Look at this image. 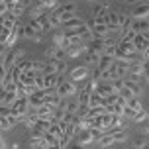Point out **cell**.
Here are the masks:
<instances>
[{
  "mask_svg": "<svg viewBox=\"0 0 149 149\" xmlns=\"http://www.w3.org/2000/svg\"><path fill=\"white\" fill-rule=\"evenodd\" d=\"M24 57H26V53H24L22 47H12V49H8V51L4 53V57H2L0 61H2V65H4L6 69H12L16 63H18L20 59H24Z\"/></svg>",
  "mask_w": 149,
  "mask_h": 149,
  "instance_id": "1",
  "label": "cell"
},
{
  "mask_svg": "<svg viewBox=\"0 0 149 149\" xmlns=\"http://www.w3.org/2000/svg\"><path fill=\"white\" fill-rule=\"evenodd\" d=\"M57 92H59L61 98H71V96H77V94H79L74 82H71V81H59V84H57Z\"/></svg>",
  "mask_w": 149,
  "mask_h": 149,
  "instance_id": "2",
  "label": "cell"
},
{
  "mask_svg": "<svg viewBox=\"0 0 149 149\" xmlns=\"http://www.w3.org/2000/svg\"><path fill=\"white\" fill-rule=\"evenodd\" d=\"M30 26L33 28L36 31H47V30H51L53 26H51V22H49V14H43V16H37L36 20H31L30 22Z\"/></svg>",
  "mask_w": 149,
  "mask_h": 149,
  "instance_id": "3",
  "label": "cell"
},
{
  "mask_svg": "<svg viewBox=\"0 0 149 149\" xmlns=\"http://www.w3.org/2000/svg\"><path fill=\"white\" fill-rule=\"evenodd\" d=\"M28 110H30V102H28V98H26V96H20L14 104H12V114H14V116L24 118V116L28 114Z\"/></svg>",
  "mask_w": 149,
  "mask_h": 149,
  "instance_id": "4",
  "label": "cell"
},
{
  "mask_svg": "<svg viewBox=\"0 0 149 149\" xmlns=\"http://www.w3.org/2000/svg\"><path fill=\"white\" fill-rule=\"evenodd\" d=\"M88 74H90V69L86 65H81V67H74L69 71V79H71V82H79V81H84Z\"/></svg>",
  "mask_w": 149,
  "mask_h": 149,
  "instance_id": "5",
  "label": "cell"
},
{
  "mask_svg": "<svg viewBox=\"0 0 149 149\" xmlns=\"http://www.w3.org/2000/svg\"><path fill=\"white\" fill-rule=\"evenodd\" d=\"M132 18L134 20H143V18H147L149 16V2H139V4H135V8L132 10Z\"/></svg>",
  "mask_w": 149,
  "mask_h": 149,
  "instance_id": "6",
  "label": "cell"
},
{
  "mask_svg": "<svg viewBox=\"0 0 149 149\" xmlns=\"http://www.w3.org/2000/svg\"><path fill=\"white\" fill-rule=\"evenodd\" d=\"M36 79H37L36 71H22L18 84H24V86H36Z\"/></svg>",
  "mask_w": 149,
  "mask_h": 149,
  "instance_id": "7",
  "label": "cell"
},
{
  "mask_svg": "<svg viewBox=\"0 0 149 149\" xmlns=\"http://www.w3.org/2000/svg\"><path fill=\"white\" fill-rule=\"evenodd\" d=\"M108 10H110L108 4H100V6L94 8V22H96V24H108V22H106V18H108Z\"/></svg>",
  "mask_w": 149,
  "mask_h": 149,
  "instance_id": "8",
  "label": "cell"
},
{
  "mask_svg": "<svg viewBox=\"0 0 149 149\" xmlns=\"http://www.w3.org/2000/svg\"><path fill=\"white\" fill-rule=\"evenodd\" d=\"M106 22L110 26V31H118L120 30V24H122V16L118 12H114V10H108V18H106Z\"/></svg>",
  "mask_w": 149,
  "mask_h": 149,
  "instance_id": "9",
  "label": "cell"
},
{
  "mask_svg": "<svg viewBox=\"0 0 149 149\" xmlns=\"http://www.w3.org/2000/svg\"><path fill=\"white\" fill-rule=\"evenodd\" d=\"M132 43H134V47H135V51L137 53H141L143 55V51L149 47V39H145V37L141 36V33H135L134 36V39H132Z\"/></svg>",
  "mask_w": 149,
  "mask_h": 149,
  "instance_id": "10",
  "label": "cell"
},
{
  "mask_svg": "<svg viewBox=\"0 0 149 149\" xmlns=\"http://www.w3.org/2000/svg\"><path fill=\"white\" fill-rule=\"evenodd\" d=\"M96 94H100L102 98H106V96H110L112 92H114V86H112V82H106V81H100L96 84V90H94Z\"/></svg>",
  "mask_w": 149,
  "mask_h": 149,
  "instance_id": "11",
  "label": "cell"
},
{
  "mask_svg": "<svg viewBox=\"0 0 149 149\" xmlns=\"http://www.w3.org/2000/svg\"><path fill=\"white\" fill-rule=\"evenodd\" d=\"M37 112V116L39 118H43V120H53V114H55V108L49 104H41V106H37L36 108Z\"/></svg>",
  "mask_w": 149,
  "mask_h": 149,
  "instance_id": "12",
  "label": "cell"
},
{
  "mask_svg": "<svg viewBox=\"0 0 149 149\" xmlns=\"http://www.w3.org/2000/svg\"><path fill=\"white\" fill-rule=\"evenodd\" d=\"M130 30L134 31V33H143L145 30H149V20H145V18L143 20H134L132 18V28Z\"/></svg>",
  "mask_w": 149,
  "mask_h": 149,
  "instance_id": "13",
  "label": "cell"
},
{
  "mask_svg": "<svg viewBox=\"0 0 149 149\" xmlns=\"http://www.w3.org/2000/svg\"><path fill=\"white\" fill-rule=\"evenodd\" d=\"M84 65L86 67H98V61H100V55L98 53H94V51H90V49H86L84 51Z\"/></svg>",
  "mask_w": 149,
  "mask_h": 149,
  "instance_id": "14",
  "label": "cell"
},
{
  "mask_svg": "<svg viewBox=\"0 0 149 149\" xmlns=\"http://www.w3.org/2000/svg\"><path fill=\"white\" fill-rule=\"evenodd\" d=\"M90 30H92V36L94 37H108L110 26L108 24H94V28H90Z\"/></svg>",
  "mask_w": 149,
  "mask_h": 149,
  "instance_id": "15",
  "label": "cell"
},
{
  "mask_svg": "<svg viewBox=\"0 0 149 149\" xmlns=\"http://www.w3.org/2000/svg\"><path fill=\"white\" fill-rule=\"evenodd\" d=\"M112 116H114V114H108V112H104V114H100V116H98L96 118V122H98V127H100V130H108V127H112Z\"/></svg>",
  "mask_w": 149,
  "mask_h": 149,
  "instance_id": "16",
  "label": "cell"
},
{
  "mask_svg": "<svg viewBox=\"0 0 149 149\" xmlns=\"http://www.w3.org/2000/svg\"><path fill=\"white\" fill-rule=\"evenodd\" d=\"M61 14H63V8L61 6H55L51 12H49V22H51L53 28H57V26L61 24Z\"/></svg>",
  "mask_w": 149,
  "mask_h": 149,
  "instance_id": "17",
  "label": "cell"
},
{
  "mask_svg": "<svg viewBox=\"0 0 149 149\" xmlns=\"http://www.w3.org/2000/svg\"><path fill=\"white\" fill-rule=\"evenodd\" d=\"M127 74L132 77V81H135L137 77H143V63H132L127 69Z\"/></svg>",
  "mask_w": 149,
  "mask_h": 149,
  "instance_id": "18",
  "label": "cell"
},
{
  "mask_svg": "<svg viewBox=\"0 0 149 149\" xmlns=\"http://www.w3.org/2000/svg\"><path fill=\"white\" fill-rule=\"evenodd\" d=\"M59 74H43V88H55L59 84Z\"/></svg>",
  "mask_w": 149,
  "mask_h": 149,
  "instance_id": "19",
  "label": "cell"
},
{
  "mask_svg": "<svg viewBox=\"0 0 149 149\" xmlns=\"http://www.w3.org/2000/svg\"><path fill=\"white\" fill-rule=\"evenodd\" d=\"M114 57H108V55H100V61H98V71H100V73H104L106 69H110L112 65H114Z\"/></svg>",
  "mask_w": 149,
  "mask_h": 149,
  "instance_id": "20",
  "label": "cell"
},
{
  "mask_svg": "<svg viewBox=\"0 0 149 149\" xmlns=\"http://www.w3.org/2000/svg\"><path fill=\"white\" fill-rule=\"evenodd\" d=\"M124 86L132 90V92H134V96H139V94L143 92V86H141V84H139L137 81H132V79H127V81H124Z\"/></svg>",
  "mask_w": 149,
  "mask_h": 149,
  "instance_id": "21",
  "label": "cell"
},
{
  "mask_svg": "<svg viewBox=\"0 0 149 149\" xmlns=\"http://www.w3.org/2000/svg\"><path fill=\"white\" fill-rule=\"evenodd\" d=\"M18 98H20V92H18V90H6V94H4V98H2V104L12 106Z\"/></svg>",
  "mask_w": 149,
  "mask_h": 149,
  "instance_id": "22",
  "label": "cell"
},
{
  "mask_svg": "<svg viewBox=\"0 0 149 149\" xmlns=\"http://www.w3.org/2000/svg\"><path fill=\"white\" fill-rule=\"evenodd\" d=\"M24 37H30V39H33L36 43H39L41 41V37H39V31H36L31 26H24Z\"/></svg>",
  "mask_w": 149,
  "mask_h": 149,
  "instance_id": "23",
  "label": "cell"
},
{
  "mask_svg": "<svg viewBox=\"0 0 149 149\" xmlns=\"http://www.w3.org/2000/svg\"><path fill=\"white\" fill-rule=\"evenodd\" d=\"M79 143H82V145H88V143L94 141V137L90 135V130H82L81 134H79V139H77Z\"/></svg>",
  "mask_w": 149,
  "mask_h": 149,
  "instance_id": "24",
  "label": "cell"
},
{
  "mask_svg": "<svg viewBox=\"0 0 149 149\" xmlns=\"http://www.w3.org/2000/svg\"><path fill=\"white\" fill-rule=\"evenodd\" d=\"M41 73L43 74H57V61H45Z\"/></svg>",
  "mask_w": 149,
  "mask_h": 149,
  "instance_id": "25",
  "label": "cell"
},
{
  "mask_svg": "<svg viewBox=\"0 0 149 149\" xmlns=\"http://www.w3.org/2000/svg\"><path fill=\"white\" fill-rule=\"evenodd\" d=\"M65 112L67 114H77V110H79V96H74V100H69V102H65Z\"/></svg>",
  "mask_w": 149,
  "mask_h": 149,
  "instance_id": "26",
  "label": "cell"
},
{
  "mask_svg": "<svg viewBox=\"0 0 149 149\" xmlns=\"http://www.w3.org/2000/svg\"><path fill=\"white\" fill-rule=\"evenodd\" d=\"M63 26H65V30H73V28H81V26H84V20H81V18H77V16H74V18H71V20H69V22H65Z\"/></svg>",
  "mask_w": 149,
  "mask_h": 149,
  "instance_id": "27",
  "label": "cell"
},
{
  "mask_svg": "<svg viewBox=\"0 0 149 149\" xmlns=\"http://www.w3.org/2000/svg\"><path fill=\"white\" fill-rule=\"evenodd\" d=\"M51 124H53V120H43V118H39L36 122V126L33 127H37V130H41V132H49V127H51Z\"/></svg>",
  "mask_w": 149,
  "mask_h": 149,
  "instance_id": "28",
  "label": "cell"
},
{
  "mask_svg": "<svg viewBox=\"0 0 149 149\" xmlns=\"http://www.w3.org/2000/svg\"><path fill=\"white\" fill-rule=\"evenodd\" d=\"M98 143H100L102 149H106V147H110V145H114V137H112V134H104L98 139Z\"/></svg>",
  "mask_w": 149,
  "mask_h": 149,
  "instance_id": "29",
  "label": "cell"
},
{
  "mask_svg": "<svg viewBox=\"0 0 149 149\" xmlns=\"http://www.w3.org/2000/svg\"><path fill=\"white\" fill-rule=\"evenodd\" d=\"M112 137H114V143H124L127 139V134L124 130H116V132H112Z\"/></svg>",
  "mask_w": 149,
  "mask_h": 149,
  "instance_id": "30",
  "label": "cell"
},
{
  "mask_svg": "<svg viewBox=\"0 0 149 149\" xmlns=\"http://www.w3.org/2000/svg\"><path fill=\"white\" fill-rule=\"evenodd\" d=\"M57 49H59V47H57V45H49V47H47V49H45L43 51V55H45V59L47 61H55V53H57Z\"/></svg>",
  "mask_w": 149,
  "mask_h": 149,
  "instance_id": "31",
  "label": "cell"
},
{
  "mask_svg": "<svg viewBox=\"0 0 149 149\" xmlns=\"http://www.w3.org/2000/svg\"><path fill=\"white\" fill-rule=\"evenodd\" d=\"M37 4H39V6L41 8H45V10H49V12H51L53 8L57 6V0H36Z\"/></svg>",
  "mask_w": 149,
  "mask_h": 149,
  "instance_id": "32",
  "label": "cell"
},
{
  "mask_svg": "<svg viewBox=\"0 0 149 149\" xmlns=\"http://www.w3.org/2000/svg\"><path fill=\"white\" fill-rule=\"evenodd\" d=\"M116 53H118V43H112V45H106L104 47V53L102 55H108V57H114L116 59Z\"/></svg>",
  "mask_w": 149,
  "mask_h": 149,
  "instance_id": "33",
  "label": "cell"
},
{
  "mask_svg": "<svg viewBox=\"0 0 149 149\" xmlns=\"http://www.w3.org/2000/svg\"><path fill=\"white\" fill-rule=\"evenodd\" d=\"M127 106H130L132 110H135V112H139V110L143 108V104L139 102V98H137V96H134L132 100H127Z\"/></svg>",
  "mask_w": 149,
  "mask_h": 149,
  "instance_id": "34",
  "label": "cell"
},
{
  "mask_svg": "<svg viewBox=\"0 0 149 149\" xmlns=\"http://www.w3.org/2000/svg\"><path fill=\"white\" fill-rule=\"evenodd\" d=\"M118 94H120V96H122V98H124L126 102H127V100H132V98H134V92H132V90H130V88H126V86H124V88L120 90Z\"/></svg>",
  "mask_w": 149,
  "mask_h": 149,
  "instance_id": "35",
  "label": "cell"
},
{
  "mask_svg": "<svg viewBox=\"0 0 149 149\" xmlns=\"http://www.w3.org/2000/svg\"><path fill=\"white\" fill-rule=\"evenodd\" d=\"M65 71H67V59H61V61H57V74H63L65 73Z\"/></svg>",
  "mask_w": 149,
  "mask_h": 149,
  "instance_id": "36",
  "label": "cell"
},
{
  "mask_svg": "<svg viewBox=\"0 0 149 149\" xmlns=\"http://www.w3.org/2000/svg\"><path fill=\"white\" fill-rule=\"evenodd\" d=\"M135 114H137V112H135V110H132V108H130V106L126 104V108H124V116H126L127 120H132V122H134V118H135Z\"/></svg>",
  "mask_w": 149,
  "mask_h": 149,
  "instance_id": "37",
  "label": "cell"
},
{
  "mask_svg": "<svg viewBox=\"0 0 149 149\" xmlns=\"http://www.w3.org/2000/svg\"><path fill=\"white\" fill-rule=\"evenodd\" d=\"M63 39H65V33H55V36H53V45L61 47V45H63Z\"/></svg>",
  "mask_w": 149,
  "mask_h": 149,
  "instance_id": "38",
  "label": "cell"
},
{
  "mask_svg": "<svg viewBox=\"0 0 149 149\" xmlns=\"http://www.w3.org/2000/svg\"><path fill=\"white\" fill-rule=\"evenodd\" d=\"M10 114H12V106H0V116L8 118Z\"/></svg>",
  "mask_w": 149,
  "mask_h": 149,
  "instance_id": "39",
  "label": "cell"
},
{
  "mask_svg": "<svg viewBox=\"0 0 149 149\" xmlns=\"http://www.w3.org/2000/svg\"><path fill=\"white\" fill-rule=\"evenodd\" d=\"M65 149H86V145H82V143H79V141H71Z\"/></svg>",
  "mask_w": 149,
  "mask_h": 149,
  "instance_id": "40",
  "label": "cell"
},
{
  "mask_svg": "<svg viewBox=\"0 0 149 149\" xmlns=\"http://www.w3.org/2000/svg\"><path fill=\"white\" fill-rule=\"evenodd\" d=\"M71 18H74V12H63V14H61V24L69 22Z\"/></svg>",
  "mask_w": 149,
  "mask_h": 149,
  "instance_id": "41",
  "label": "cell"
},
{
  "mask_svg": "<svg viewBox=\"0 0 149 149\" xmlns=\"http://www.w3.org/2000/svg\"><path fill=\"white\" fill-rule=\"evenodd\" d=\"M143 145H147V139H143V137H137L134 141V147H137V149H141Z\"/></svg>",
  "mask_w": 149,
  "mask_h": 149,
  "instance_id": "42",
  "label": "cell"
},
{
  "mask_svg": "<svg viewBox=\"0 0 149 149\" xmlns=\"http://www.w3.org/2000/svg\"><path fill=\"white\" fill-rule=\"evenodd\" d=\"M143 77H145V81H149V59L143 61Z\"/></svg>",
  "mask_w": 149,
  "mask_h": 149,
  "instance_id": "43",
  "label": "cell"
},
{
  "mask_svg": "<svg viewBox=\"0 0 149 149\" xmlns=\"http://www.w3.org/2000/svg\"><path fill=\"white\" fill-rule=\"evenodd\" d=\"M6 74H8V69L4 67V65H2V61H0V82H4Z\"/></svg>",
  "mask_w": 149,
  "mask_h": 149,
  "instance_id": "44",
  "label": "cell"
},
{
  "mask_svg": "<svg viewBox=\"0 0 149 149\" xmlns=\"http://www.w3.org/2000/svg\"><path fill=\"white\" fill-rule=\"evenodd\" d=\"M4 2H6L8 10H12V8H14V6H18V4H20V2H22V0H4Z\"/></svg>",
  "mask_w": 149,
  "mask_h": 149,
  "instance_id": "45",
  "label": "cell"
},
{
  "mask_svg": "<svg viewBox=\"0 0 149 149\" xmlns=\"http://www.w3.org/2000/svg\"><path fill=\"white\" fill-rule=\"evenodd\" d=\"M61 8H63V12H74V4H65Z\"/></svg>",
  "mask_w": 149,
  "mask_h": 149,
  "instance_id": "46",
  "label": "cell"
},
{
  "mask_svg": "<svg viewBox=\"0 0 149 149\" xmlns=\"http://www.w3.org/2000/svg\"><path fill=\"white\" fill-rule=\"evenodd\" d=\"M8 12V6H6V2H0V16H4Z\"/></svg>",
  "mask_w": 149,
  "mask_h": 149,
  "instance_id": "47",
  "label": "cell"
},
{
  "mask_svg": "<svg viewBox=\"0 0 149 149\" xmlns=\"http://www.w3.org/2000/svg\"><path fill=\"white\" fill-rule=\"evenodd\" d=\"M6 94V88H4V82H0V102H2V98Z\"/></svg>",
  "mask_w": 149,
  "mask_h": 149,
  "instance_id": "48",
  "label": "cell"
},
{
  "mask_svg": "<svg viewBox=\"0 0 149 149\" xmlns=\"http://www.w3.org/2000/svg\"><path fill=\"white\" fill-rule=\"evenodd\" d=\"M33 2H36V0H22V4H24V6H26V8H28V6H31Z\"/></svg>",
  "mask_w": 149,
  "mask_h": 149,
  "instance_id": "49",
  "label": "cell"
},
{
  "mask_svg": "<svg viewBox=\"0 0 149 149\" xmlns=\"http://www.w3.org/2000/svg\"><path fill=\"white\" fill-rule=\"evenodd\" d=\"M0 149H6V143H4V139H2V132H0Z\"/></svg>",
  "mask_w": 149,
  "mask_h": 149,
  "instance_id": "50",
  "label": "cell"
},
{
  "mask_svg": "<svg viewBox=\"0 0 149 149\" xmlns=\"http://www.w3.org/2000/svg\"><path fill=\"white\" fill-rule=\"evenodd\" d=\"M143 59H149V47L145 49V51H143Z\"/></svg>",
  "mask_w": 149,
  "mask_h": 149,
  "instance_id": "51",
  "label": "cell"
},
{
  "mask_svg": "<svg viewBox=\"0 0 149 149\" xmlns=\"http://www.w3.org/2000/svg\"><path fill=\"white\" fill-rule=\"evenodd\" d=\"M145 137H149V126L145 127Z\"/></svg>",
  "mask_w": 149,
  "mask_h": 149,
  "instance_id": "52",
  "label": "cell"
},
{
  "mask_svg": "<svg viewBox=\"0 0 149 149\" xmlns=\"http://www.w3.org/2000/svg\"><path fill=\"white\" fill-rule=\"evenodd\" d=\"M6 149H18V145H16V143H14V145H12V147H6Z\"/></svg>",
  "mask_w": 149,
  "mask_h": 149,
  "instance_id": "53",
  "label": "cell"
},
{
  "mask_svg": "<svg viewBox=\"0 0 149 149\" xmlns=\"http://www.w3.org/2000/svg\"><path fill=\"white\" fill-rule=\"evenodd\" d=\"M147 122H149V110H147Z\"/></svg>",
  "mask_w": 149,
  "mask_h": 149,
  "instance_id": "54",
  "label": "cell"
},
{
  "mask_svg": "<svg viewBox=\"0 0 149 149\" xmlns=\"http://www.w3.org/2000/svg\"><path fill=\"white\" fill-rule=\"evenodd\" d=\"M36 149H45V147H36Z\"/></svg>",
  "mask_w": 149,
  "mask_h": 149,
  "instance_id": "55",
  "label": "cell"
},
{
  "mask_svg": "<svg viewBox=\"0 0 149 149\" xmlns=\"http://www.w3.org/2000/svg\"><path fill=\"white\" fill-rule=\"evenodd\" d=\"M88 2H92V0H88Z\"/></svg>",
  "mask_w": 149,
  "mask_h": 149,
  "instance_id": "56",
  "label": "cell"
}]
</instances>
